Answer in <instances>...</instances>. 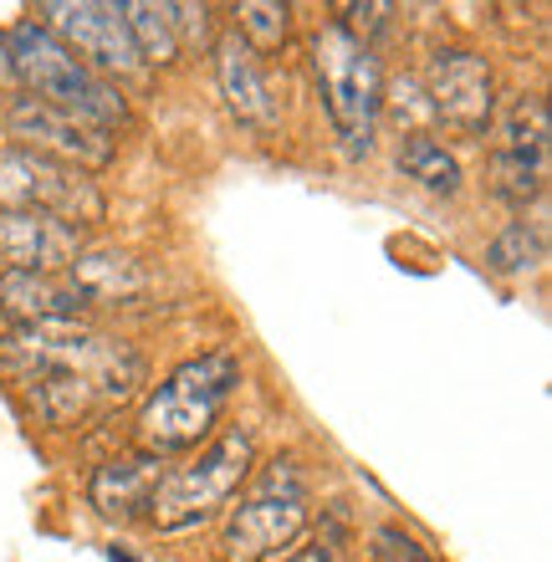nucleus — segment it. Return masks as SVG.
I'll list each match as a JSON object with an SVG mask.
<instances>
[{
    "label": "nucleus",
    "mask_w": 552,
    "mask_h": 562,
    "mask_svg": "<svg viewBox=\"0 0 552 562\" xmlns=\"http://www.w3.org/2000/svg\"><path fill=\"white\" fill-rule=\"evenodd\" d=\"M0 57H5V67H11V77L21 82L26 98L61 108V113H72V119L92 123L103 134H113V128L134 119L123 82H108L88 61H77L42 21H15V26L0 31Z\"/></svg>",
    "instance_id": "obj_1"
},
{
    "label": "nucleus",
    "mask_w": 552,
    "mask_h": 562,
    "mask_svg": "<svg viewBox=\"0 0 552 562\" xmlns=\"http://www.w3.org/2000/svg\"><path fill=\"white\" fill-rule=\"evenodd\" d=\"M236 389H240V358L230 348L184 358L165 384H154V394L138 409V425H134L138 450L154 460L200 450L215 435V425H221L225 404L236 400Z\"/></svg>",
    "instance_id": "obj_2"
},
{
    "label": "nucleus",
    "mask_w": 552,
    "mask_h": 562,
    "mask_svg": "<svg viewBox=\"0 0 552 562\" xmlns=\"http://www.w3.org/2000/svg\"><path fill=\"white\" fill-rule=\"evenodd\" d=\"M0 369L15 373V384H26L36 373H88L92 384L108 394V404H123L138 394L149 363L123 338L92 333L88 323H67V327H15V333H5L0 338Z\"/></svg>",
    "instance_id": "obj_3"
},
{
    "label": "nucleus",
    "mask_w": 552,
    "mask_h": 562,
    "mask_svg": "<svg viewBox=\"0 0 552 562\" xmlns=\"http://www.w3.org/2000/svg\"><path fill=\"white\" fill-rule=\"evenodd\" d=\"M307 67H313L317 98L328 108V123L348 159H369L379 119H384V61L363 42H353L338 21L313 31L307 42Z\"/></svg>",
    "instance_id": "obj_4"
},
{
    "label": "nucleus",
    "mask_w": 552,
    "mask_h": 562,
    "mask_svg": "<svg viewBox=\"0 0 552 562\" xmlns=\"http://www.w3.org/2000/svg\"><path fill=\"white\" fill-rule=\"evenodd\" d=\"M256 471V435L251 425H225L194 450L190 465H169L149 502V521L159 532H194L236 502V491Z\"/></svg>",
    "instance_id": "obj_5"
},
{
    "label": "nucleus",
    "mask_w": 552,
    "mask_h": 562,
    "mask_svg": "<svg viewBox=\"0 0 552 562\" xmlns=\"http://www.w3.org/2000/svg\"><path fill=\"white\" fill-rule=\"evenodd\" d=\"M307 506H313V486L297 456L267 460L225 512L221 562H271L277 552H286L307 527Z\"/></svg>",
    "instance_id": "obj_6"
},
{
    "label": "nucleus",
    "mask_w": 552,
    "mask_h": 562,
    "mask_svg": "<svg viewBox=\"0 0 552 562\" xmlns=\"http://www.w3.org/2000/svg\"><path fill=\"white\" fill-rule=\"evenodd\" d=\"M0 215H52L72 231H92L108 215V194L82 169L5 144L0 148Z\"/></svg>",
    "instance_id": "obj_7"
},
{
    "label": "nucleus",
    "mask_w": 552,
    "mask_h": 562,
    "mask_svg": "<svg viewBox=\"0 0 552 562\" xmlns=\"http://www.w3.org/2000/svg\"><path fill=\"white\" fill-rule=\"evenodd\" d=\"M52 36H57L77 61H88L98 77L119 82V77H144L149 67L138 61V46L123 26V5L119 0H42L36 5Z\"/></svg>",
    "instance_id": "obj_8"
},
{
    "label": "nucleus",
    "mask_w": 552,
    "mask_h": 562,
    "mask_svg": "<svg viewBox=\"0 0 552 562\" xmlns=\"http://www.w3.org/2000/svg\"><path fill=\"white\" fill-rule=\"evenodd\" d=\"M0 123H5L11 148H26V154L57 159V164H67V169H82V175L108 169L113 154H119V138L113 134H103V128L72 119V113H61V108L36 103V98H26V92H11V103H5Z\"/></svg>",
    "instance_id": "obj_9"
},
{
    "label": "nucleus",
    "mask_w": 552,
    "mask_h": 562,
    "mask_svg": "<svg viewBox=\"0 0 552 562\" xmlns=\"http://www.w3.org/2000/svg\"><path fill=\"white\" fill-rule=\"evenodd\" d=\"M425 98H430V113L446 128L465 138H486L496 119V72L492 61L471 52V46H440L425 61Z\"/></svg>",
    "instance_id": "obj_10"
},
{
    "label": "nucleus",
    "mask_w": 552,
    "mask_h": 562,
    "mask_svg": "<svg viewBox=\"0 0 552 562\" xmlns=\"http://www.w3.org/2000/svg\"><path fill=\"white\" fill-rule=\"evenodd\" d=\"M215 77H221V98H225V108L236 113V123L256 128V134H277V128H282L277 88H271L261 57L240 42L236 31L215 42Z\"/></svg>",
    "instance_id": "obj_11"
},
{
    "label": "nucleus",
    "mask_w": 552,
    "mask_h": 562,
    "mask_svg": "<svg viewBox=\"0 0 552 562\" xmlns=\"http://www.w3.org/2000/svg\"><path fill=\"white\" fill-rule=\"evenodd\" d=\"M88 251V231L52 221V215H0V261L5 271H42L61 277Z\"/></svg>",
    "instance_id": "obj_12"
},
{
    "label": "nucleus",
    "mask_w": 552,
    "mask_h": 562,
    "mask_svg": "<svg viewBox=\"0 0 552 562\" xmlns=\"http://www.w3.org/2000/svg\"><path fill=\"white\" fill-rule=\"evenodd\" d=\"M165 471H169V460H154V456H144V450L103 460L88 481L92 512L103 521H119V527L149 521V502H154V491H159V481H165Z\"/></svg>",
    "instance_id": "obj_13"
},
{
    "label": "nucleus",
    "mask_w": 552,
    "mask_h": 562,
    "mask_svg": "<svg viewBox=\"0 0 552 562\" xmlns=\"http://www.w3.org/2000/svg\"><path fill=\"white\" fill-rule=\"evenodd\" d=\"M0 312L15 327H67V323H88L92 307L67 277L0 271Z\"/></svg>",
    "instance_id": "obj_14"
},
{
    "label": "nucleus",
    "mask_w": 552,
    "mask_h": 562,
    "mask_svg": "<svg viewBox=\"0 0 552 562\" xmlns=\"http://www.w3.org/2000/svg\"><path fill=\"white\" fill-rule=\"evenodd\" d=\"M61 277L88 296V307H123L149 292V271L128 251H82Z\"/></svg>",
    "instance_id": "obj_15"
},
{
    "label": "nucleus",
    "mask_w": 552,
    "mask_h": 562,
    "mask_svg": "<svg viewBox=\"0 0 552 562\" xmlns=\"http://www.w3.org/2000/svg\"><path fill=\"white\" fill-rule=\"evenodd\" d=\"M496 154H552V108L542 92H511L492 119Z\"/></svg>",
    "instance_id": "obj_16"
},
{
    "label": "nucleus",
    "mask_w": 552,
    "mask_h": 562,
    "mask_svg": "<svg viewBox=\"0 0 552 562\" xmlns=\"http://www.w3.org/2000/svg\"><path fill=\"white\" fill-rule=\"evenodd\" d=\"M394 164L409 184H419L425 194H440V200H455L465 190V169L461 159L450 154L440 138L430 134H404L399 148H394Z\"/></svg>",
    "instance_id": "obj_17"
},
{
    "label": "nucleus",
    "mask_w": 552,
    "mask_h": 562,
    "mask_svg": "<svg viewBox=\"0 0 552 562\" xmlns=\"http://www.w3.org/2000/svg\"><path fill=\"white\" fill-rule=\"evenodd\" d=\"M548 175H552V154H496L486 159V184L507 210L527 215L532 205H542L548 194Z\"/></svg>",
    "instance_id": "obj_18"
},
{
    "label": "nucleus",
    "mask_w": 552,
    "mask_h": 562,
    "mask_svg": "<svg viewBox=\"0 0 552 562\" xmlns=\"http://www.w3.org/2000/svg\"><path fill=\"white\" fill-rule=\"evenodd\" d=\"M353 512L343 502H333L313 527H302L297 542L286 552H277L271 562H353Z\"/></svg>",
    "instance_id": "obj_19"
},
{
    "label": "nucleus",
    "mask_w": 552,
    "mask_h": 562,
    "mask_svg": "<svg viewBox=\"0 0 552 562\" xmlns=\"http://www.w3.org/2000/svg\"><path fill=\"white\" fill-rule=\"evenodd\" d=\"M119 5L123 26L138 46V61L144 67H174L180 46H174V31H169V5H159V0H119Z\"/></svg>",
    "instance_id": "obj_20"
},
{
    "label": "nucleus",
    "mask_w": 552,
    "mask_h": 562,
    "mask_svg": "<svg viewBox=\"0 0 552 562\" xmlns=\"http://www.w3.org/2000/svg\"><path fill=\"white\" fill-rule=\"evenodd\" d=\"M230 15H236V36L251 46L256 57L282 52L292 42V5L286 0H240Z\"/></svg>",
    "instance_id": "obj_21"
},
{
    "label": "nucleus",
    "mask_w": 552,
    "mask_h": 562,
    "mask_svg": "<svg viewBox=\"0 0 552 562\" xmlns=\"http://www.w3.org/2000/svg\"><path fill=\"white\" fill-rule=\"evenodd\" d=\"M542 261H548V236L527 221H511L507 231L486 246V267H492L496 277H532V271H542Z\"/></svg>",
    "instance_id": "obj_22"
},
{
    "label": "nucleus",
    "mask_w": 552,
    "mask_h": 562,
    "mask_svg": "<svg viewBox=\"0 0 552 562\" xmlns=\"http://www.w3.org/2000/svg\"><path fill=\"white\" fill-rule=\"evenodd\" d=\"M169 31H174L180 57H205V52H215V42H221V31H215V5H194V0L169 5Z\"/></svg>",
    "instance_id": "obj_23"
},
{
    "label": "nucleus",
    "mask_w": 552,
    "mask_h": 562,
    "mask_svg": "<svg viewBox=\"0 0 552 562\" xmlns=\"http://www.w3.org/2000/svg\"><path fill=\"white\" fill-rule=\"evenodd\" d=\"M369 562H440V558H435L415 532H404V527L384 521V527H373L369 532Z\"/></svg>",
    "instance_id": "obj_24"
},
{
    "label": "nucleus",
    "mask_w": 552,
    "mask_h": 562,
    "mask_svg": "<svg viewBox=\"0 0 552 562\" xmlns=\"http://www.w3.org/2000/svg\"><path fill=\"white\" fill-rule=\"evenodd\" d=\"M338 26H343L353 42H363L373 52V46H379V36L394 26V5H384V0H369V5H343V21H338Z\"/></svg>",
    "instance_id": "obj_25"
},
{
    "label": "nucleus",
    "mask_w": 552,
    "mask_h": 562,
    "mask_svg": "<svg viewBox=\"0 0 552 562\" xmlns=\"http://www.w3.org/2000/svg\"><path fill=\"white\" fill-rule=\"evenodd\" d=\"M108 562H138V558L128 548H119V542H113V548H108Z\"/></svg>",
    "instance_id": "obj_26"
}]
</instances>
